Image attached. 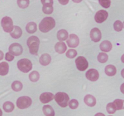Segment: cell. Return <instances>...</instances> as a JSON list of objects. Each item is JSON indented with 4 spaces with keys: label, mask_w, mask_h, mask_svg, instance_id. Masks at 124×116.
I'll use <instances>...</instances> for the list:
<instances>
[{
    "label": "cell",
    "mask_w": 124,
    "mask_h": 116,
    "mask_svg": "<svg viewBox=\"0 0 124 116\" xmlns=\"http://www.w3.org/2000/svg\"><path fill=\"white\" fill-rule=\"evenodd\" d=\"M69 105L70 108L73 109H76L78 107L79 102L76 99H72V100L69 102Z\"/></svg>",
    "instance_id": "836d02e7"
},
{
    "label": "cell",
    "mask_w": 124,
    "mask_h": 116,
    "mask_svg": "<svg viewBox=\"0 0 124 116\" xmlns=\"http://www.w3.org/2000/svg\"><path fill=\"white\" fill-rule=\"evenodd\" d=\"M56 51L59 54H62L65 52L67 50V45L64 42H59L56 44L54 46Z\"/></svg>",
    "instance_id": "9a60e30c"
},
{
    "label": "cell",
    "mask_w": 124,
    "mask_h": 116,
    "mask_svg": "<svg viewBox=\"0 0 124 116\" xmlns=\"http://www.w3.org/2000/svg\"><path fill=\"white\" fill-rule=\"evenodd\" d=\"M54 98V95L52 93L46 92L41 94L39 97V100L42 103H47L52 101Z\"/></svg>",
    "instance_id": "4fadbf2b"
},
{
    "label": "cell",
    "mask_w": 124,
    "mask_h": 116,
    "mask_svg": "<svg viewBox=\"0 0 124 116\" xmlns=\"http://www.w3.org/2000/svg\"><path fill=\"white\" fill-rule=\"evenodd\" d=\"M2 116V112L1 111V109H0V116Z\"/></svg>",
    "instance_id": "f6af8a7d"
},
{
    "label": "cell",
    "mask_w": 124,
    "mask_h": 116,
    "mask_svg": "<svg viewBox=\"0 0 124 116\" xmlns=\"http://www.w3.org/2000/svg\"><path fill=\"white\" fill-rule=\"evenodd\" d=\"M26 30L29 33H34L37 30V25L36 23L33 22H29L26 25Z\"/></svg>",
    "instance_id": "603a6c76"
},
{
    "label": "cell",
    "mask_w": 124,
    "mask_h": 116,
    "mask_svg": "<svg viewBox=\"0 0 124 116\" xmlns=\"http://www.w3.org/2000/svg\"><path fill=\"white\" fill-rule=\"evenodd\" d=\"M84 102L88 106L93 107V106H95L96 104V100L93 95L88 94V95H85V97H84Z\"/></svg>",
    "instance_id": "5bb4252c"
},
{
    "label": "cell",
    "mask_w": 124,
    "mask_h": 116,
    "mask_svg": "<svg viewBox=\"0 0 124 116\" xmlns=\"http://www.w3.org/2000/svg\"></svg>",
    "instance_id": "7dc6e473"
},
{
    "label": "cell",
    "mask_w": 124,
    "mask_h": 116,
    "mask_svg": "<svg viewBox=\"0 0 124 116\" xmlns=\"http://www.w3.org/2000/svg\"><path fill=\"white\" fill-rule=\"evenodd\" d=\"M4 58V53L2 51L0 50V60H2Z\"/></svg>",
    "instance_id": "f35d334b"
},
{
    "label": "cell",
    "mask_w": 124,
    "mask_h": 116,
    "mask_svg": "<svg viewBox=\"0 0 124 116\" xmlns=\"http://www.w3.org/2000/svg\"><path fill=\"white\" fill-rule=\"evenodd\" d=\"M41 2L44 5H52L53 6V0H41Z\"/></svg>",
    "instance_id": "8d00e7d4"
},
{
    "label": "cell",
    "mask_w": 124,
    "mask_h": 116,
    "mask_svg": "<svg viewBox=\"0 0 124 116\" xmlns=\"http://www.w3.org/2000/svg\"><path fill=\"white\" fill-rule=\"evenodd\" d=\"M117 110L114 103H109L107 105V111L109 114H114Z\"/></svg>",
    "instance_id": "f546056e"
},
{
    "label": "cell",
    "mask_w": 124,
    "mask_h": 116,
    "mask_svg": "<svg viewBox=\"0 0 124 116\" xmlns=\"http://www.w3.org/2000/svg\"><path fill=\"white\" fill-rule=\"evenodd\" d=\"M68 46L70 48H76L79 44V39L77 35L71 34L69 36V39L67 41Z\"/></svg>",
    "instance_id": "30bf717a"
},
{
    "label": "cell",
    "mask_w": 124,
    "mask_h": 116,
    "mask_svg": "<svg viewBox=\"0 0 124 116\" xmlns=\"http://www.w3.org/2000/svg\"><path fill=\"white\" fill-rule=\"evenodd\" d=\"M12 88L14 91H20L23 88V84L19 81H14L12 84Z\"/></svg>",
    "instance_id": "d4e9b609"
},
{
    "label": "cell",
    "mask_w": 124,
    "mask_h": 116,
    "mask_svg": "<svg viewBox=\"0 0 124 116\" xmlns=\"http://www.w3.org/2000/svg\"><path fill=\"white\" fill-rule=\"evenodd\" d=\"M99 2L104 8H108L111 5V0H99Z\"/></svg>",
    "instance_id": "e575fe53"
},
{
    "label": "cell",
    "mask_w": 124,
    "mask_h": 116,
    "mask_svg": "<svg viewBox=\"0 0 124 116\" xmlns=\"http://www.w3.org/2000/svg\"><path fill=\"white\" fill-rule=\"evenodd\" d=\"M18 69L23 72H29L32 68V64L31 61L27 59H22L17 63Z\"/></svg>",
    "instance_id": "277c9868"
},
{
    "label": "cell",
    "mask_w": 124,
    "mask_h": 116,
    "mask_svg": "<svg viewBox=\"0 0 124 116\" xmlns=\"http://www.w3.org/2000/svg\"><path fill=\"white\" fill-rule=\"evenodd\" d=\"M10 36H12L13 38L18 39L21 36L23 31H22L21 29L19 27L15 25V26H14V27H13V30H12V32H10Z\"/></svg>",
    "instance_id": "e0dca14e"
},
{
    "label": "cell",
    "mask_w": 124,
    "mask_h": 116,
    "mask_svg": "<svg viewBox=\"0 0 124 116\" xmlns=\"http://www.w3.org/2000/svg\"><path fill=\"white\" fill-rule=\"evenodd\" d=\"M9 53L13 56H19L23 53V47L19 44L13 43L10 45L8 48Z\"/></svg>",
    "instance_id": "ba28073f"
},
{
    "label": "cell",
    "mask_w": 124,
    "mask_h": 116,
    "mask_svg": "<svg viewBox=\"0 0 124 116\" xmlns=\"http://www.w3.org/2000/svg\"><path fill=\"white\" fill-rule=\"evenodd\" d=\"M5 59H6V60L7 61H12L14 59V56L13 54H11L10 53L8 52L6 54V56H5Z\"/></svg>",
    "instance_id": "d590c367"
},
{
    "label": "cell",
    "mask_w": 124,
    "mask_h": 116,
    "mask_svg": "<svg viewBox=\"0 0 124 116\" xmlns=\"http://www.w3.org/2000/svg\"><path fill=\"white\" fill-rule=\"evenodd\" d=\"M117 110L124 109V100L121 99H116L113 102Z\"/></svg>",
    "instance_id": "4316f807"
},
{
    "label": "cell",
    "mask_w": 124,
    "mask_h": 116,
    "mask_svg": "<svg viewBox=\"0 0 124 116\" xmlns=\"http://www.w3.org/2000/svg\"><path fill=\"white\" fill-rule=\"evenodd\" d=\"M108 55L105 53H99L98 56V60L101 63H105L108 60Z\"/></svg>",
    "instance_id": "f1b7e54d"
},
{
    "label": "cell",
    "mask_w": 124,
    "mask_h": 116,
    "mask_svg": "<svg viewBox=\"0 0 124 116\" xmlns=\"http://www.w3.org/2000/svg\"></svg>",
    "instance_id": "bcb514c9"
},
{
    "label": "cell",
    "mask_w": 124,
    "mask_h": 116,
    "mask_svg": "<svg viewBox=\"0 0 124 116\" xmlns=\"http://www.w3.org/2000/svg\"><path fill=\"white\" fill-rule=\"evenodd\" d=\"M121 75H122V77L124 78V68L122 70V71H121Z\"/></svg>",
    "instance_id": "7bdbcfd3"
},
{
    "label": "cell",
    "mask_w": 124,
    "mask_h": 116,
    "mask_svg": "<svg viewBox=\"0 0 124 116\" xmlns=\"http://www.w3.org/2000/svg\"><path fill=\"white\" fill-rule=\"evenodd\" d=\"M54 99L57 103L62 108H65L67 106L69 102V97L65 93L59 92L54 95Z\"/></svg>",
    "instance_id": "3957f363"
},
{
    "label": "cell",
    "mask_w": 124,
    "mask_h": 116,
    "mask_svg": "<svg viewBox=\"0 0 124 116\" xmlns=\"http://www.w3.org/2000/svg\"><path fill=\"white\" fill-rule=\"evenodd\" d=\"M74 2H76V3H79V2H81L82 0H72Z\"/></svg>",
    "instance_id": "b9f144b4"
},
{
    "label": "cell",
    "mask_w": 124,
    "mask_h": 116,
    "mask_svg": "<svg viewBox=\"0 0 124 116\" xmlns=\"http://www.w3.org/2000/svg\"><path fill=\"white\" fill-rule=\"evenodd\" d=\"M113 26L114 29H115V30H116V31H121V30H122V29H123L124 24L121 21L117 20L115 22Z\"/></svg>",
    "instance_id": "4dcf8cb0"
},
{
    "label": "cell",
    "mask_w": 124,
    "mask_h": 116,
    "mask_svg": "<svg viewBox=\"0 0 124 116\" xmlns=\"http://www.w3.org/2000/svg\"><path fill=\"white\" fill-rule=\"evenodd\" d=\"M1 26L3 29L4 31L7 33L12 32L13 30V24L12 18L8 16H5L1 20Z\"/></svg>",
    "instance_id": "8992f818"
},
{
    "label": "cell",
    "mask_w": 124,
    "mask_h": 116,
    "mask_svg": "<svg viewBox=\"0 0 124 116\" xmlns=\"http://www.w3.org/2000/svg\"><path fill=\"white\" fill-rule=\"evenodd\" d=\"M59 3L62 5H67L69 2V0H58Z\"/></svg>",
    "instance_id": "74e56055"
},
{
    "label": "cell",
    "mask_w": 124,
    "mask_h": 116,
    "mask_svg": "<svg viewBox=\"0 0 124 116\" xmlns=\"http://www.w3.org/2000/svg\"><path fill=\"white\" fill-rule=\"evenodd\" d=\"M108 18V12L104 10H101L96 12L94 16L95 21L98 23H102L106 21Z\"/></svg>",
    "instance_id": "9c48e42d"
},
{
    "label": "cell",
    "mask_w": 124,
    "mask_h": 116,
    "mask_svg": "<svg viewBox=\"0 0 124 116\" xmlns=\"http://www.w3.org/2000/svg\"><path fill=\"white\" fill-rule=\"evenodd\" d=\"M42 111L46 116H54V111L50 105H45L42 108Z\"/></svg>",
    "instance_id": "44dd1931"
},
{
    "label": "cell",
    "mask_w": 124,
    "mask_h": 116,
    "mask_svg": "<svg viewBox=\"0 0 124 116\" xmlns=\"http://www.w3.org/2000/svg\"><path fill=\"white\" fill-rule=\"evenodd\" d=\"M76 67L79 71H85L88 66V63L87 62L86 58L84 56H79L76 58Z\"/></svg>",
    "instance_id": "52a82bcc"
},
{
    "label": "cell",
    "mask_w": 124,
    "mask_h": 116,
    "mask_svg": "<svg viewBox=\"0 0 124 116\" xmlns=\"http://www.w3.org/2000/svg\"><path fill=\"white\" fill-rule=\"evenodd\" d=\"M112 48V44L108 41H104L100 44V49L104 52H109Z\"/></svg>",
    "instance_id": "ac0fdd59"
},
{
    "label": "cell",
    "mask_w": 124,
    "mask_h": 116,
    "mask_svg": "<svg viewBox=\"0 0 124 116\" xmlns=\"http://www.w3.org/2000/svg\"><path fill=\"white\" fill-rule=\"evenodd\" d=\"M55 21L52 17L44 18L39 25L40 31L43 33H47L50 31L55 27Z\"/></svg>",
    "instance_id": "6da1fadb"
},
{
    "label": "cell",
    "mask_w": 124,
    "mask_h": 116,
    "mask_svg": "<svg viewBox=\"0 0 124 116\" xmlns=\"http://www.w3.org/2000/svg\"><path fill=\"white\" fill-rule=\"evenodd\" d=\"M51 57L48 54L45 53L41 55L39 58V63L43 66H47L50 63Z\"/></svg>",
    "instance_id": "2e32d148"
},
{
    "label": "cell",
    "mask_w": 124,
    "mask_h": 116,
    "mask_svg": "<svg viewBox=\"0 0 124 116\" xmlns=\"http://www.w3.org/2000/svg\"><path fill=\"white\" fill-rule=\"evenodd\" d=\"M99 72L95 69H90L87 71L85 76L87 79L92 82H95L99 79Z\"/></svg>",
    "instance_id": "8fae6325"
},
{
    "label": "cell",
    "mask_w": 124,
    "mask_h": 116,
    "mask_svg": "<svg viewBox=\"0 0 124 116\" xmlns=\"http://www.w3.org/2000/svg\"><path fill=\"white\" fill-rule=\"evenodd\" d=\"M40 41L38 37L35 36H30L27 41V44L29 47L30 53L33 55H37L39 50Z\"/></svg>",
    "instance_id": "7a4b0ae2"
},
{
    "label": "cell",
    "mask_w": 124,
    "mask_h": 116,
    "mask_svg": "<svg viewBox=\"0 0 124 116\" xmlns=\"http://www.w3.org/2000/svg\"><path fill=\"white\" fill-rule=\"evenodd\" d=\"M94 116H105L103 113H101V112H99V113H97Z\"/></svg>",
    "instance_id": "60d3db41"
},
{
    "label": "cell",
    "mask_w": 124,
    "mask_h": 116,
    "mask_svg": "<svg viewBox=\"0 0 124 116\" xmlns=\"http://www.w3.org/2000/svg\"><path fill=\"white\" fill-rule=\"evenodd\" d=\"M17 3L20 8H25L29 6V0H18Z\"/></svg>",
    "instance_id": "1f68e13d"
},
{
    "label": "cell",
    "mask_w": 124,
    "mask_h": 116,
    "mask_svg": "<svg viewBox=\"0 0 124 116\" xmlns=\"http://www.w3.org/2000/svg\"><path fill=\"white\" fill-rule=\"evenodd\" d=\"M39 79V74L38 71H33L31 72H30V74H29V79L30 80V81L33 82H36Z\"/></svg>",
    "instance_id": "484cf974"
},
{
    "label": "cell",
    "mask_w": 124,
    "mask_h": 116,
    "mask_svg": "<svg viewBox=\"0 0 124 116\" xmlns=\"http://www.w3.org/2000/svg\"><path fill=\"white\" fill-rule=\"evenodd\" d=\"M121 60H122V62L124 63V54L122 56V57H121Z\"/></svg>",
    "instance_id": "ee69618b"
},
{
    "label": "cell",
    "mask_w": 124,
    "mask_h": 116,
    "mask_svg": "<svg viewBox=\"0 0 124 116\" xmlns=\"http://www.w3.org/2000/svg\"><path fill=\"white\" fill-rule=\"evenodd\" d=\"M31 99L28 96H22L18 99L16 101V106L19 109H26L31 105Z\"/></svg>",
    "instance_id": "5b68a950"
},
{
    "label": "cell",
    "mask_w": 124,
    "mask_h": 116,
    "mask_svg": "<svg viewBox=\"0 0 124 116\" xmlns=\"http://www.w3.org/2000/svg\"><path fill=\"white\" fill-rule=\"evenodd\" d=\"M9 66L8 64L6 62H2L0 63V75L1 76H6L8 74Z\"/></svg>",
    "instance_id": "d6986e66"
},
{
    "label": "cell",
    "mask_w": 124,
    "mask_h": 116,
    "mask_svg": "<svg viewBox=\"0 0 124 116\" xmlns=\"http://www.w3.org/2000/svg\"><path fill=\"white\" fill-rule=\"evenodd\" d=\"M121 91L124 94V83H122L121 86Z\"/></svg>",
    "instance_id": "ab89813d"
},
{
    "label": "cell",
    "mask_w": 124,
    "mask_h": 116,
    "mask_svg": "<svg viewBox=\"0 0 124 116\" xmlns=\"http://www.w3.org/2000/svg\"><path fill=\"white\" fill-rule=\"evenodd\" d=\"M90 38L93 42H98L100 41L102 37L101 31L98 28H94L90 31Z\"/></svg>",
    "instance_id": "7c38bea8"
},
{
    "label": "cell",
    "mask_w": 124,
    "mask_h": 116,
    "mask_svg": "<svg viewBox=\"0 0 124 116\" xmlns=\"http://www.w3.org/2000/svg\"><path fill=\"white\" fill-rule=\"evenodd\" d=\"M116 68L113 65H108L105 68V72L108 76H113L116 73Z\"/></svg>",
    "instance_id": "ffe728a7"
},
{
    "label": "cell",
    "mask_w": 124,
    "mask_h": 116,
    "mask_svg": "<svg viewBox=\"0 0 124 116\" xmlns=\"http://www.w3.org/2000/svg\"><path fill=\"white\" fill-rule=\"evenodd\" d=\"M77 54L78 53L76 50L74 49H70L66 53V56L68 58H70V59H73V58H75Z\"/></svg>",
    "instance_id": "d6a6232c"
},
{
    "label": "cell",
    "mask_w": 124,
    "mask_h": 116,
    "mask_svg": "<svg viewBox=\"0 0 124 116\" xmlns=\"http://www.w3.org/2000/svg\"><path fill=\"white\" fill-rule=\"evenodd\" d=\"M42 11L45 14H52L53 12V7L52 5H44L42 7Z\"/></svg>",
    "instance_id": "83f0119b"
},
{
    "label": "cell",
    "mask_w": 124,
    "mask_h": 116,
    "mask_svg": "<svg viewBox=\"0 0 124 116\" xmlns=\"http://www.w3.org/2000/svg\"><path fill=\"white\" fill-rule=\"evenodd\" d=\"M14 104L11 102H6L3 104V109L6 112H11L14 109Z\"/></svg>",
    "instance_id": "cb8c5ba5"
},
{
    "label": "cell",
    "mask_w": 124,
    "mask_h": 116,
    "mask_svg": "<svg viewBox=\"0 0 124 116\" xmlns=\"http://www.w3.org/2000/svg\"><path fill=\"white\" fill-rule=\"evenodd\" d=\"M68 36H69V33H68L67 31L64 29L60 30L59 31H58V33H57L58 39L60 41H65L68 38Z\"/></svg>",
    "instance_id": "7402d4cb"
}]
</instances>
